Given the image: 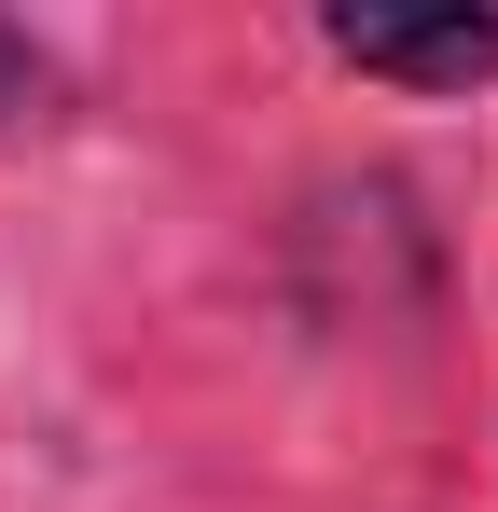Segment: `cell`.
<instances>
[{
    "mask_svg": "<svg viewBox=\"0 0 498 512\" xmlns=\"http://www.w3.org/2000/svg\"><path fill=\"white\" fill-rule=\"evenodd\" d=\"M332 56L346 70H388V84H485L498 70V14H332Z\"/></svg>",
    "mask_w": 498,
    "mask_h": 512,
    "instance_id": "cell-1",
    "label": "cell"
}]
</instances>
